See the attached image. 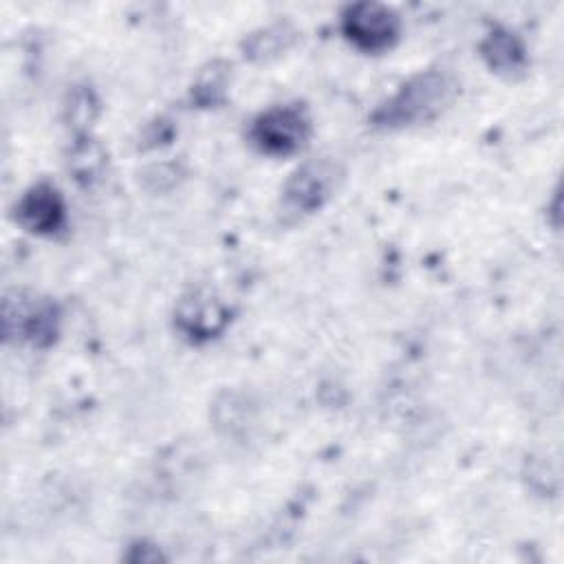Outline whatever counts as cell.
Wrapping results in <instances>:
<instances>
[{"label":"cell","instance_id":"1","mask_svg":"<svg viewBox=\"0 0 564 564\" xmlns=\"http://www.w3.org/2000/svg\"><path fill=\"white\" fill-rule=\"evenodd\" d=\"M456 90V79L445 70L419 73L372 112V123L392 130L430 121L454 101Z\"/></svg>","mask_w":564,"mask_h":564},{"label":"cell","instance_id":"8","mask_svg":"<svg viewBox=\"0 0 564 564\" xmlns=\"http://www.w3.org/2000/svg\"><path fill=\"white\" fill-rule=\"evenodd\" d=\"M480 55L487 66L505 77L522 75L527 68V51L520 37L507 29H494L480 42Z\"/></svg>","mask_w":564,"mask_h":564},{"label":"cell","instance_id":"5","mask_svg":"<svg viewBox=\"0 0 564 564\" xmlns=\"http://www.w3.org/2000/svg\"><path fill=\"white\" fill-rule=\"evenodd\" d=\"M344 35L366 53L390 48L401 31L399 15L379 2H355L341 11Z\"/></svg>","mask_w":564,"mask_h":564},{"label":"cell","instance_id":"2","mask_svg":"<svg viewBox=\"0 0 564 564\" xmlns=\"http://www.w3.org/2000/svg\"><path fill=\"white\" fill-rule=\"evenodd\" d=\"M4 337L26 341L35 348L51 346L59 330V311L48 297L13 291L4 295L2 306Z\"/></svg>","mask_w":564,"mask_h":564},{"label":"cell","instance_id":"6","mask_svg":"<svg viewBox=\"0 0 564 564\" xmlns=\"http://www.w3.org/2000/svg\"><path fill=\"white\" fill-rule=\"evenodd\" d=\"M15 220L35 236H53L64 227L66 207L59 189L46 181L31 185L15 205Z\"/></svg>","mask_w":564,"mask_h":564},{"label":"cell","instance_id":"10","mask_svg":"<svg viewBox=\"0 0 564 564\" xmlns=\"http://www.w3.org/2000/svg\"><path fill=\"white\" fill-rule=\"evenodd\" d=\"M291 37H293V31H289L286 26L282 24H275V26H269V29H262L260 33H253L249 40H247V55L249 57H256V59H264L269 55H275L280 53L282 48H286L291 44Z\"/></svg>","mask_w":564,"mask_h":564},{"label":"cell","instance_id":"11","mask_svg":"<svg viewBox=\"0 0 564 564\" xmlns=\"http://www.w3.org/2000/svg\"><path fill=\"white\" fill-rule=\"evenodd\" d=\"M225 86H227V73L225 66L220 64H212L207 70H203V75L198 77V84L194 86V97L198 104L203 106H214L223 99L225 95Z\"/></svg>","mask_w":564,"mask_h":564},{"label":"cell","instance_id":"12","mask_svg":"<svg viewBox=\"0 0 564 564\" xmlns=\"http://www.w3.org/2000/svg\"><path fill=\"white\" fill-rule=\"evenodd\" d=\"M66 112H68V121H70L73 130H77L79 134H86L90 121L97 115V101H95L93 93L86 88H77L68 99Z\"/></svg>","mask_w":564,"mask_h":564},{"label":"cell","instance_id":"3","mask_svg":"<svg viewBox=\"0 0 564 564\" xmlns=\"http://www.w3.org/2000/svg\"><path fill=\"white\" fill-rule=\"evenodd\" d=\"M341 167L333 159H313L300 165L282 189V216L286 220L304 218L317 212L335 192Z\"/></svg>","mask_w":564,"mask_h":564},{"label":"cell","instance_id":"9","mask_svg":"<svg viewBox=\"0 0 564 564\" xmlns=\"http://www.w3.org/2000/svg\"><path fill=\"white\" fill-rule=\"evenodd\" d=\"M104 165H106V154L101 145L93 141L88 134H79L68 154V170L75 174V178L90 183L99 178Z\"/></svg>","mask_w":564,"mask_h":564},{"label":"cell","instance_id":"7","mask_svg":"<svg viewBox=\"0 0 564 564\" xmlns=\"http://www.w3.org/2000/svg\"><path fill=\"white\" fill-rule=\"evenodd\" d=\"M227 308L218 300L200 293L183 297L174 313L176 328L192 341H207L216 337L227 326Z\"/></svg>","mask_w":564,"mask_h":564},{"label":"cell","instance_id":"4","mask_svg":"<svg viewBox=\"0 0 564 564\" xmlns=\"http://www.w3.org/2000/svg\"><path fill=\"white\" fill-rule=\"evenodd\" d=\"M311 134V119L304 106L284 104L260 112L249 130L253 145L271 156H289L304 148Z\"/></svg>","mask_w":564,"mask_h":564}]
</instances>
